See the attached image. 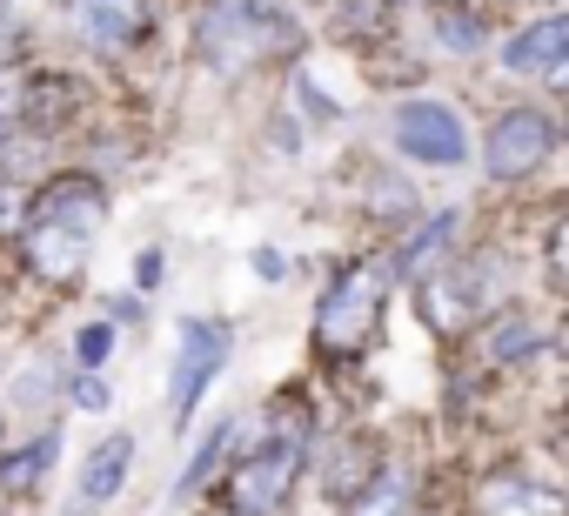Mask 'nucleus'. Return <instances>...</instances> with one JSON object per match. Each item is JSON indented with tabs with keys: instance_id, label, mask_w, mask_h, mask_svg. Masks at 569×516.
Returning <instances> with one entry per match:
<instances>
[{
	"instance_id": "nucleus-11",
	"label": "nucleus",
	"mask_w": 569,
	"mask_h": 516,
	"mask_svg": "<svg viewBox=\"0 0 569 516\" xmlns=\"http://www.w3.org/2000/svg\"><path fill=\"white\" fill-rule=\"evenodd\" d=\"M562 54H569V14H549V21L522 28V34L502 48V68H509V75H549Z\"/></svg>"
},
{
	"instance_id": "nucleus-5",
	"label": "nucleus",
	"mask_w": 569,
	"mask_h": 516,
	"mask_svg": "<svg viewBox=\"0 0 569 516\" xmlns=\"http://www.w3.org/2000/svg\"><path fill=\"white\" fill-rule=\"evenodd\" d=\"M549 155H556V121L536 115V108H509V115L489 128L482 168H489L496 181H522V175H536Z\"/></svg>"
},
{
	"instance_id": "nucleus-8",
	"label": "nucleus",
	"mask_w": 569,
	"mask_h": 516,
	"mask_svg": "<svg viewBox=\"0 0 569 516\" xmlns=\"http://www.w3.org/2000/svg\"><path fill=\"white\" fill-rule=\"evenodd\" d=\"M221 363H228V329L221 322H188L181 329V363H174V423H188L194 416V403H201V389L221 376Z\"/></svg>"
},
{
	"instance_id": "nucleus-7",
	"label": "nucleus",
	"mask_w": 569,
	"mask_h": 516,
	"mask_svg": "<svg viewBox=\"0 0 569 516\" xmlns=\"http://www.w3.org/2000/svg\"><path fill=\"white\" fill-rule=\"evenodd\" d=\"M68 21L81 34V48L94 54H121L148 34L154 21V0H68Z\"/></svg>"
},
{
	"instance_id": "nucleus-22",
	"label": "nucleus",
	"mask_w": 569,
	"mask_h": 516,
	"mask_svg": "<svg viewBox=\"0 0 569 516\" xmlns=\"http://www.w3.org/2000/svg\"><path fill=\"white\" fill-rule=\"evenodd\" d=\"M14 121H21V95L0 81V141H8V128H14Z\"/></svg>"
},
{
	"instance_id": "nucleus-21",
	"label": "nucleus",
	"mask_w": 569,
	"mask_h": 516,
	"mask_svg": "<svg viewBox=\"0 0 569 516\" xmlns=\"http://www.w3.org/2000/svg\"><path fill=\"white\" fill-rule=\"evenodd\" d=\"M74 403H81V409H108V383H101V376H81V383H74Z\"/></svg>"
},
{
	"instance_id": "nucleus-25",
	"label": "nucleus",
	"mask_w": 569,
	"mask_h": 516,
	"mask_svg": "<svg viewBox=\"0 0 569 516\" xmlns=\"http://www.w3.org/2000/svg\"><path fill=\"white\" fill-rule=\"evenodd\" d=\"M556 456H562V463H569V416H562V423H556Z\"/></svg>"
},
{
	"instance_id": "nucleus-3",
	"label": "nucleus",
	"mask_w": 569,
	"mask_h": 516,
	"mask_svg": "<svg viewBox=\"0 0 569 516\" xmlns=\"http://www.w3.org/2000/svg\"><path fill=\"white\" fill-rule=\"evenodd\" d=\"M389 282L396 269L389 262H349L329 296H322V316H316V349L322 356H362L376 322H382V302H389Z\"/></svg>"
},
{
	"instance_id": "nucleus-17",
	"label": "nucleus",
	"mask_w": 569,
	"mask_h": 516,
	"mask_svg": "<svg viewBox=\"0 0 569 516\" xmlns=\"http://www.w3.org/2000/svg\"><path fill=\"white\" fill-rule=\"evenodd\" d=\"M228 436H234V423H214V436L194 449V463H188V476H181V496H194L208 476H214V463H221V449H228Z\"/></svg>"
},
{
	"instance_id": "nucleus-23",
	"label": "nucleus",
	"mask_w": 569,
	"mask_h": 516,
	"mask_svg": "<svg viewBox=\"0 0 569 516\" xmlns=\"http://www.w3.org/2000/svg\"><path fill=\"white\" fill-rule=\"evenodd\" d=\"M254 276H261V282H281V255H274V248L254 255Z\"/></svg>"
},
{
	"instance_id": "nucleus-2",
	"label": "nucleus",
	"mask_w": 569,
	"mask_h": 516,
	"mask_svg": "<svg viewBox=\"0 0 569 516\" xmlns=\"http://www.w3.org/2000/svg\"><path fill=\"white\" fill-rule=\"evenodd\" d=\"M302 28L281 0H214L201 14V61L214 75H241L268 54H296Z\"/></svg>"
},
{
	"instance_id": "nucleus-26",
	"label": "nucleus",
	"mask_w": 569,
	"mask_h": 516,
	"mask_svg": "<svg viewBox=\"0 0 569 516\" xmlns=\"http://www.w3.org/2000/svg\"><path fill=\"white\" fill-rule=\"evenodd\" d=\"M549 81H556V88H569V54H562V61L549 68Z\"/></svg>"
},
{
	"instance_id": "nucleus-1",
	"label": "nucleus",
	"mask_w": 569,
	"mask_h": 516,
	"mask_svg": "<svg viewBox=\"0 0 569 516\" xmlns=\"http://www.w3.org/2000/svg\"><path fill=\"white\" fill-rule=\"evenodd\" d=\"M101 181L94 175H54L41 195H34V215H28V262L34 276L48 282H74L81 262H88V248L101 235Z\"/></svg>"
},
{
	"instance_id": "nucleus-15",
	"label": "nucleus",
	"mask_w": 569,
	"mask_h": 516,
	"mask_svg": "<svg viewBox=\"0 0 569 516\" xmlns=\"http://www.w3.org/2000/svg\"><path fill=\"white\" fill-rule=\"evenodd\" d=\"M54 449H61V436H41L28 449H8V456H0V483H8V489H34L41 469L54 463Z\"/></svg>"
},
{
	"instance_id": "nucleus-10",
	"label": "nucleus",
	"mask_w": 569,
	"mask_h": 516,
	"mask_svg": "<svg viewBox=\"0 0 569 516\" xmlns=\"http://www.w3.org/2000/svg\"><path fill=\"white\" fill-rule=\"evenodd\" d=\"M476 509L482 516H569V496L562 489H542L522 469H496V476L476 483Z\"/></svg>"
},
{
	"instance_id": "nucleus-24",
	"label": "nucleus",
	"mask_w": 569,
	"mask_h": 516,
	"mask_svg": "<svg viewBox=\"0 0 569 516\" xmlns=\"http://www.w3.org/2000/svg\"><path fill=\"white\" fill-rule=\"evenodd\" d=\"M154 282H161V255L148 248V255H141V289H154Z\"/></svg>"
},
{
	"instance_id": "nucleus-13",
	"label": "nucleus",
	"mask_w": 569,
	"mask_h": 516,
	"mask_svg": "<svg viewBox=\"0 0 569 516\" xmlns=\"http://www.w3.org/2000/svg\"><path fill=\"white\" fill-rule=\"evenodd\" d=\"M542 343H549V329H542L536 316H502V322L482 336V356H489V363H516V356H536Z\"/></svg>"
},
{
	"instance_id": "nucleus-20",
	"label": "nucleus",
	"mask_w": 569,
	"mask_h": 516,
	"mask_svg": "<svg viewBox=\"0 0 569 516\" xmlns=\"http://www.w3.org/2000/svg\"><path fill=\"white\" fill-rule=\"evenodd\" d=\"M549 269H556V282L569 289V215L556 221V235H549Z\"/></svg>"
},
{
	"instance_id": "nucleus-19",
	"label": "nucleus",
	"mask_w": 569,
	"mask_h": 516,
	"mask_svg": "<svg viewBox=\"0 0 569 516\" xmlns=\"http://www.w3.org/2000/svg\"><path fill=\"white\" fill-rule=\"evenodd\" d=\"M108 349H114V329H108V322L81 329V363H88V369H94V363H108Z\"/></svg>"
},
{
	"instance_id": "nucleus-12",
	"label": "nucleus",
	"mask_w": 569,
	"mask_h": 516,
	"mask_svg": "<svg viewBox=\"0 0 569 516\" xmlns=\"http://www.w3.org/2000/svg\"><path fill=\"white\" fill-rule=\"evenodd\" d=\"M128 456H134V443H128V436H108V443L88 456L81 496H88V503H108V496H121V483H128Z\"/></svg>"
},
{
	"instance_id": "nucleus-16",
	"label": "nucleus",
	"mask_w": 569,
	"mask_h": 516,
	"mask_svg": "<svg viewBox=\"0 0 569 516\" xmlns=\"http://www.w3.org/2000/svg\"><path fill=\"white\" fill-rule=\"evenodd\" d=\"M402 503H409V483H402V476H376L349 516H402Z\"/></svg>"
},
{
	"instance_id": "nucleus-6",
	"label": "nucleus",
	"mask_w": 569,
	"mask_h": 516,
	"mask_svg": "<svg viewBox=\"0 0 569 516\" xmlns=\"http://www.w3.org/2000/svg\"><path fill=\"white\" fill-rule=\"evenodd\" d=\"M396 148L409 161H429V168H462L469 161V135L442 101H402L396 108Z\"/></svg>"
},
{
	"instance_id": "nucleus-9",
	"label": "nucleus",
	"mask_w": 569,
	"mask_h": 516,
	"mask_svg": "<svg viewBox=\"0 0 569 516\" xmlns=\"http://www.w3.org/2000/svg\"><path fill=\"white\" fill-rule=\"evenodd\" d=\"M489 289H482V269H429L422 276V322L436 336H462L469 316H482Z\"/></svg>"
},
{
	"instance_id": "nucleus-14",
	"label": "nucleus",
	"mask_w": 569,
	"mask_h": 516,
	"mask_svg": "<svg viewBox=\"0 0 569 516\" xmlns=\"http://www.w3.org/2000/svg\"><path fill=\"white\" fill-rule=\"evenodd\" d=\"M449 235H456V215L442 208V215H436V221H429V228H422V235H416V241H409L402 255H396V269L422 282L429 269H442V248H449Z\"/></svg>"
},
{
	"instance_id": "nucleus-4",
	"label": "nucleus",
	"mask_w": 569,
	"mask_h": 516,
	"mask_svg": "<svg viewBox=\"0 0 569 516\" xmlns=\"http://www.w3.org/2000/svg\"><path fill=\"white\" fill-rule=\"evenodd\" d=\"M296 476H302V443H296V436H274L261 456H248V463L228 476V503H234L241 516H274L281 503H289Z\"/></svg>"
},
{
	"instance_id": "nucleus-18",
	"label": "nucleus",
	"mask_w": 569,
	"mask_h": 516,
	"mask_svg": "<svg viewBox=\"0 0 569 516\" xmlns=\"http://www.w3.org/2000/svg\"><path fill=\"white\" fill-rule=\"evenodd\" d=\"M436 34H442L449 54H476L482 48V21L476 14H436Z\"/></svg>"
},
{
	"instance_id": "nucleus-27",
	"label": "nucleus",
	"mask_w": 569,
	"mask_h": 516,
	"mask_svg": "<svg viewBox=\"0 0 569 516\" xmlns=\"http://www.w3.org/2000/svg\"><path fill=\"white\" fill-rule=\"evenodd\" d=\"M422 8H436V0H422Z\"/></svg>"
}]
</instances>
